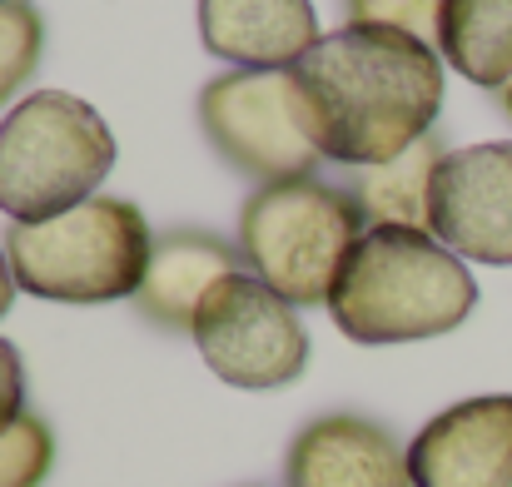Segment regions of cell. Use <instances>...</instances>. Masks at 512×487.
I'll return each instance as SVG.
<instances>
[{
  "mask_svg": "<svg viewBox=\"0 0 512 487\" xmlns=\"http://www.w3.org/2000/svg\"><path fill=\"white\" fill-rule=\"evenodd\" d=\"M289 90L324 160L373 169L433 130L443 110V55L403 30L343 25L289 65Z\"/></svg>",
  "mask_w": 512,
  "mask_h": 487,
  "instance_id": "cell-1",
  "label": "cell"
},
{
  "mask_svg": "<svg viewBox=\"0 0 512 487\" xmlns=\"http://www.w3.org/2000/svg\"><path fill=\"white\" fill-rule=\"evenodd\" d=\"M473 304L478 284L468 264L428 229H368L343 264L329 314L343 338L383 348L453 333Z\"/></svg>",
  "mask_w": 512,
  "mask_h": 487,
  "instance_id": "cell-2",
  "label": "cell"
},
{
  "mask_svg": "<svg viewBox=\"0 0 512 487\" xmlns=\"http://www.w3.org/2000/svg\"><path fill=\"white\" fill-rule=\"evenodd\" d=\"M155 234L130 199L95 194L55 219L10 224L5 259L15 289L50 304H115L135 299L150 269Z\"/></svg>",
  "mask_w": 512,
  "mask_h": 487,
  "instance_id": "cell-3",
  "label": "cell"
},
{
  "mask_svg": "<svg viewBox=\"0 0 512 487\" xmlns=\"http://www.w3.org/2000/svg\"><path fill=\"white\" fill-rule=\"evenodd\" d=\"M368 234V219L353 199L319 174L259 184L239 209V254L254 279L284 294L294 309L329 304L353 244Z\"/></svg>",
  "mask_w": 512,
  "mask_h": 487,
  "instance_id": "cell-4",
  "label": "cell"
},
{
  "mask_svg": "<svg viewBox=\"0 0 512 487\" xmlns=\"http://www.w3.org/2000/svg\"><path fill=\"white\" fill-rule=\"evenodd\" d=\"M115 164L110 125L65 90H35L0 120V209L15 224L55 219L95 199Z\"/></svg>",
  "mask_w": 512,
  "mask_h": 487,
  "instance_id": "cell-5",
  "label": "cell"
},
{
  "mask_svg": "<svg viewBox=\"0 0 512 487\" xmlns=\"http://www.w3.org/2000/svg\"><path fill=\"white\" fill-rule=\"evenodd\" d=\"M189 338L214 378L249 393L284 388L309 363V333L299 324V309L284 294H274L264 279H254L249 269L209 289Z\"/></svg>",
  "mask_w": 512,
  "mask_h": 487,
  "instance_id": "cell-6",
  "label": "cell"
},
{
  "mask_svg": "<svg viewBox=\"0 0 512 487\" xmlns=\"http://www.w3.org/2000/svg\"><path fill=\"white\" fill-rule=\"evenodd\" d=\"M199 125L209 145L249 179L279 184L319 169V150L294 115L289 70H229L199 90Z\"/></svg>",
  "mask_w": 512,
  "mask_h": 487,
  "instance_id": "cell-7",
  "label": "cell"
},
{
  "mask_svg": "<svg viewBox=\"0 0 512 487\" xmlns=\"http://www.w3.org/2000/svg\"><path fill=\"white\" fill-rule=\"evenodd\" d=\"M428 234L458 259L512 264V145H463L448 150L433 179Z\"/></svg>",
  "mask_w": 512,
  "mask_h": 487,
  "instance_id": "cell-8",
  "label": "cell"
},
{
  "mask_svg": "<svg viewBox=\"0 0 512 487\" xmlns=\"http://www.w3.org/2000/svg\"><path fill=\"white\" fill-rule=\"evenodd\" d=\"M413 487H512V393L463 398L408 443Z\"/></svg>",
  "mask_w": 512,
  "mask_h": 487,
  "instance_id": "cell-9",
  "label": "cell"
},
{
  "mask_svg": "<svg viewBox=\"0 0 512 487\" xmlns=\"http://www.w3.org/2000/svg\"><path fill=\"white\" fill-rule=\"evenodd\" d=\"M284 487H413V468L383 423L363 413H324L294 433Z\"/></svg>",
  "mask_w": 512,
  "mask_h": 487,
  "instance_id": "cell-10",
  "label": "cell"
},
{
  "mask_svg": "<svg viewBox=\"0 0 512 487\" xmlns=\"http://www.w3.org/2000/svg\"><path fill=\"white\" fill-rule=\"evenodd\" d=\"M199 40L234 70H289L314 40L309 0H199Z\"/></svg>",
  "mask_w": 512,
  "mask_h": 487,
  "instance_id": "cell-11",
  "label": "cell"
},
{
  "mask_svg": "<svg viewBox=\"0 0 512 487\" xmlns=\"http://www.w3.org/2000/svg\"><path fill=\"white\" fill-rule=\"evenodd\" d=\"M239 269H244L239 244H229L209 229H170L150 249V269L135 294V309L155 328L194 333V314L209 299V289Z\"/></svg>",
  "mask_w": 512,
  "mask_h": 487,
  "instance_id": "cell-12",
  "label": "cell"
},
{
  "mask_svg": "<svg viewBox=\"0 0 512 487\" xmlns=\"http://www.w3.org/2000/svg\"><path fill=\"white\" fill-rule=\"evenodd\" d=\"M448 160V145L438 130H428L418 145L388 164L353 174V199L368 219V229H428L433 224V179Z\"/></svg>",
  "mask_w": 512,
  "mask_h": 487,
  "instance_id": "cell-13",
  "label": "cell"
},
{
  "mask_svg": "<svg viewBox=\"0 0 512 487\" xmlns=\"http://www.w3.org/2000/svg\"><path fill=\"white\" fill-rule=\"evenodd\" d=\"M433 50L473 85H512V0H443Z\"/></svg>",
  "mask_w": 512,
  "mask_h": 487,
  "instance_id": "cell-14",
  "label": "cell"
},
{
  "mask_svg": "<svg viewBox=\"0 0 512 487\" xmlns=\"http://www.w3.org/2000/svg\"><path fill=\"white\" fill-rule=\"evenodd\" d=\"M45 50V20L30 0H0V105L35 75Z\"/></svg>",
  "mask_w": 512,
  "mask_h": 487,
  "instance_id": "cell-15",
  "label": "cell"
},
{
  "mask_svg": "<svg viewBox=\"0 0 512 487\" xmlns=\"http://www.w3.org/2000/svg\"><path fill=\"white\" fill-rule=\"evenodd\" d=\"M55 468V433L45 418L20 413L0 433V487H40Z\"/></svg>",
  "mask_w": 512,
  "mask_h": 487,
  "instance_id": "cell-16",
  "label": "cell"
},
{
  "mask_svg": "<svg viewBox=\"0 0 512 487\" xmlns=\"http://www.w3.org/2000/svg\"><path fill=\"white\" fill-rule=\"evenodd\" d=\"M348 25L363 30H403L413 40H438V10L443 0H343Z\"/></svg>",
  "mask_w": 512,
  "mask_h": 487,
  "instance_id": "cell-17",
  "label": "cell"
},
{
  "mask_svg": "<svg viewBox=\"0 0 512 487\" xmlns=\"http://www.w3.org/2000/svg\"><path fill=\"white\" fill-rule=\"evenodd\" d=\"M25 413V363L20 353L0 338V433Z\"/></svg>",
  "mask_w": 512,
  "mask_h": 487,
  "instance_id": "cell-18",
  "label": "cell"
},
{
  "mask_svg": "<svg viewBox=\"0 0 512 487\" xmlns=\"http://www.w3.org/2000/svg\"><path fill=\"white\" fill-rule=\"evenodd\" d=\"M10 304H15V274H10V259H5V249H0V319L10 314Z\"/></svg>",
  "mask_w": 512,
  "mask_h": 487,
  "instance_id": "cell-19",
  "label": "cell"
},
{
  "mask_svg": "<svg viewBox=\"0 0 512 487\" xmlns=\"http://www.w3.org/2000/svg\"><path fill=\"white\" fill-rule=\"evenodd\" d=\"M498 100H503V110H508V120H512V85L503 90V95H498Z\"/></svg>",
  "mask_w": 512,
  "mask_h": 487,
  "instance_id": "cell-20",
  "label": "cell"
}]
</instances>
